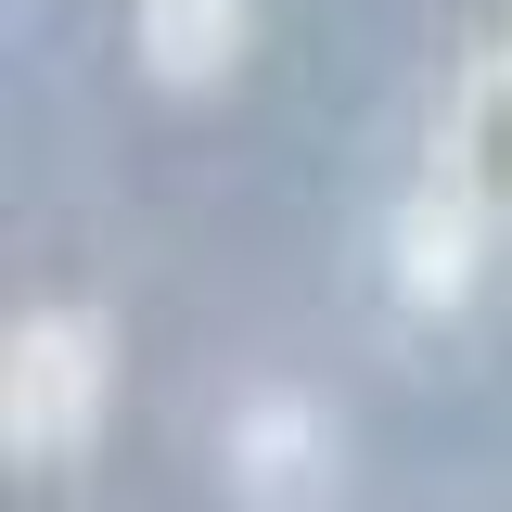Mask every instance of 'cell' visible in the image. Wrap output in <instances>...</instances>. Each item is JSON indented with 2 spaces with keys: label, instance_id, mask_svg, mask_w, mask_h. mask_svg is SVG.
Masks as SVG:
<instances>
[{
  "label": "cell",
  "instance_id": "cell-1",
  "mask_svg": "<svg viewBox=\"0 0 512 512\" xmlns=\"http://www.w3.org/2000/svg\"><path fill=\"white\" fill-rule=\"evenodd\" d=\"M103 397H116V333L90 308H26L0 333V448L26 474H52L103 436Z\"/></svg>",
  "mask_w": 512,
  "mask_h": 512
},
{
  "label": "cell",
  "instance_id": "cell-2",
  "mask_svg": "<svg viewBox=\"0 0 512 512\" xmlns=\"http://www.w3.org/2000/svg\"><path fill=\"white\" fill-rule=\"evenodd\" d=\"M346 487V436L308 384H256L231 410V500L244 512H333Z\"/></svg>",
  "mask_w": 512,
  "mask_h": 512
},
{
  "label": "cell",
  "instance_id": "cell-3",
  "mask_svg": "<svg viewBox=\"0 0 512 512\" xmlns=\"http://www.w3.org/2000/svg\"><path fill=\"white\" fill-rule=\"evenodd\" d=\"M487 205H461L448 180H423L397 218H384V269H397V308H423V320H448L474 282H487Z\"/></svg>",
  "mask_w": 512,
  "mask_h": 512
},
{
  "label": "cell",
  "instance_id": "cell-4",
  "mask_svg": "<svg viewBox=\"0 0 512 512\" xmlns=\"http://www.w3.org/2000/svg\"><path fill=\"white\" fill-rule=\"evenodd\" d=\"M436 180L461 192V205L512 218V52L461 64V90H448V116H436Z\"/></svg>",
  "mask_w": 512,
  "mask_h": 512
},
{
  "label": "cell",
  "instance_id": "cell-5",
  "mask_svg": "<svg viewBox=\"0 0 512 512\" xmlns=\"http://www.w3.org/2000/svg\"><path fill=\"white\" fill-rule=\"evenodd\" d=\"M128 39H141V77L154 90H218L244 64V39H256V0H141Z\"/></svg>",
  "mask_w": 512,
  "mask_h": 512
}]
</instances>
